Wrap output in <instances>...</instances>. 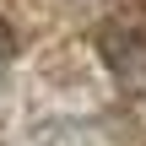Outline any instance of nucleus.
I'll list each match as a JSON object with an SVG mask.
<instances>
[{"label":"nucleus","mask_w":146,"mask_h":146,"mask_svg":"<svg viewBox=\"0 0 146 146\" xmlns=\"http://www.w3.org/2000/svg\"><path fill=\"white\" fill-rule=\"evenodd\" d=\"M11 49H16V43H11V27L0 22V70H5V60H11Z\"/></svg>","instance_id":"1"}]
</instances>
